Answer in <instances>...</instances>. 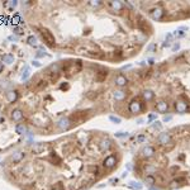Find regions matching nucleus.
<instances>
[{
  "label": "nucleus",
  "mask_w": 190,
  "mask_h": 190,
  "mask_svg": "<svg viewBox=\"0 0 190 190\" xmlns=\"http://www.w3.org/2000/svg\"><path fill=\"white\" fill-rule=\"evenodd\" d=\"M89 4H90L91 6H102L103 3H102V1H90Z\"/></svg>",
  "instance_id": "26"
},
{
  "label": "nucleus",
  "mask_w": 190,
  "mask_h": 190,
  "mask_svg": "<svg viewBox=\"0 0 190 190\" xmlns=\"http://www.w3.org/2000/svg\"><path fill=\"white\" fill-rule=\"evenodd\" d=\"M33 66H36V67H39L41 66V64L38 61H33Z\"/></svg>",
  "instance_id": "33"
},
{
  "label": "nucleus",
  "mask_w": 190,
  "mask_h": 190,
  "mask_svg": "<svg viewBox=\"0 0 190 190\" xmlns=\"http://www.w3.org/2000/svg\"><path fill=\"white\" fill-rule=\"evenodd\" d=\"M186 32H188V27H180L172 33V36L176 37V38H181V37H185L186 36Z\"/></svg>",
  "instance_id": "14"
},
{
  "label": "nucleus",
  "mask_w": 190,
  "mask_h": 190,
  "mask_svg": "<svg viewBox=\"0 0 190 190\" xmlns=\"http://www.w3.org/2000/svg\"><path fill=\"white\" fill-rule=\"evenodd\" d=\"M156 110L158 113H167L169 104H167L166 100H158L156 103Z\"/></svg>",
  "instance_id": "10"
},
{
  "label": "nucleus",
  "mask_w": 190,
  "mask_h": 190,
  "mask_svg": "<svg viewBox=\"0 0 190 190\" xmlns=\"http://www.w3.org/2000/svg\"><path fill=\"white\" fill-rule=\"evenodd\" d=\"M41 34L43 36L44 41L48 43V46H50V47H53L55 46V42H56V41H55V37L52 36V33H51L50 30L42 28V29H41Z\"/></svg>",
  "instance_id": "6"
},
{
  "label": "nucleus",
  "mask_w": 190,
  "mask_h": 190,
  "mask_svg": "<svg viewBox=\"0 0 190 190\" xmlns=\"http://www.w3.org/2000/svg\"><path fill=\"white\" fill-rule=\"evenodd\" d=\"M28 76H29V71L27 70V71H26V72H24V74L22 75V80H26V79L28 77Z\"/></svg>",
  "instance_id": "28"
},
{
  "label": "nucleus",
  "mask_w": 190,
  "mask_h": 190,
  "mask_svg": "<svg viewBox=\"0 0 190 190\" xmlns=\"http://www.w3.org/2000/svg\"><path fill=\"white\" fill-rule=\"evenodd\" d=\"M171 140H172L171 133H169V132H161L156 137V146L157 147H162V146H165V144H167Z\"/></svg>",
  "instance_id": "2"
},
{
  "label": "nucleus",
  "mask_w": 190,
  "mask_h": 190,
  "mask_svg": "<svg viewBox=\"0 0 190 190\" xmlns=\"http://www.w3.org/2000/svg\"><path fill=\"white\" fill-rule=\"evenodd\" d=\"M114 82H115V85L118 86V88H124V86L128 85V79L123 74H118L115 76V79H114Z\"/></svg>",
  "instance_id": "7"
},
{
  "label": "nucleus",
  "mask_w": 190,
  "mask_h": 190,
  "mask_svg": "<svg viewBox=\"0 0 190 190\" xmlns=\"http://www.w3.org/2000/svg\"><path fill=\"white\" fill-rule=\"evenodd\" d=\"M170 46V42H167V41H165L164 43H162V47H169Z\"/></svg>",
  "instance_id": "32"
},
{
  "label": "nucleus",
  "mask_w": 190,
  "mask_h": 190,
  "mask_svg": "<svg viewBox=\"0 0 190 190\" xmlns=\"http://www.w3.org/2000/svg\"><path fill=\"white\" fill-rule=\"evenodd\" d=\"M44 55H46V53H44L43 51H38V52H37V57H42V56H44Z\"/></svg>",
  "instance_id": "31"
},
{
  "label": "nucleus",
  "mask_w": 190,
  "mask_h": 190,
  "mask_svg": "<svg viewBox=\"0 0 190 190\" xmlns=\"http://www.w3.org/2000/svg\"><path fill=\"white\" fill-rule=\"evenodd\" d=\"M152 127H153L155 129H158V131H160V129L162 128V124H161V122H158V120H155L153 124H152Z\"/></svg>",
  "instance_id": "22"
},
{
  "label": "nucleus",
  "mask_w": 190,
  "mask_h": 190,
  "mask_svg": "<svg viewBox=\"0 0 190 190\" xmlns=\"http://www.w3.org/2000/svg\"><path fill=\"white\" fill-rule=\"evenodd\" d=\"M156 50H157V46L155 43H151L150 46L147 47V52H156Z\"/></svg>",
  "instance_id": "20"
},
{
  "label": "nucleus",
  "mask_w": 190,
  "mask_h": 190,
  "mask_svg": "<svg viewBox=\"0 0 190 190\" xmlns=\"http://www.w3.org/2000/svg\"><path fill=\"white\" fill-rule=\"evenodd\" d=\"M3 67H4V66H3V64H0V72L3 71Z\"/></svg>",
  "instance_id": "35"
},
{
  "label": "nucleus",
  "mask_w": 190,
  "mask_h": 190,
  "mask_svg": "<svg viewBox=\"0 0 190 190\" xmlns=\"http://www.w3.org/2000/svg\"><path fill=\"white\" fill-rule=\"evenodd\" d=\"M142 98H143L144 102H152L153 98H155V93L152 90H148V89H147V90H144L142 93Z\"/></svg>",
  "instance_id": "15"
},
{
  "label": "nucleus",
  "mask_w": 190,
  "mask_h": 190,
  "mask_svg": "<svg viewBox=\"0 0 190 190\" xmlns=\"http://www.w3.org/2000/svg\"><path fill=\"white\" fill-rule=\"evenodd\" d=\"M106 5H108V8L112 10V12H117V13L122 12L124 8L122 1H109V3H106Z\"/></svg>",
  "instance_id": "8"
},
{
  "label": "nucleus",
  "mask_w": 190,
  "mask_h": 190,
  "mask_svg": "<svg viewBox=\"0 0 190 190\" xmlns=\"http://www.w3.org/2000/svg\"><path fill=\"white\" fill-rule=\"evenodd\" d=\"M15 164H4L5 175L22 190H88L110 171L104 153L90 134L80 132L58 144L34 143Z\"/></svg>",
  "instance_id": "1"
},
{
  "label": "nucleus",
  "mask_w": 190,
  "mask_h": 190,
  "mask_svg": "<svg viewBox=\"0 0 190 190\" xmlns=\"http://www.w3.org/2000/svg\"><path fill=\"white\" fill-rule=\"evenodd\" d=\"M115 137H118V138L128 137V133H124V132H118V133H115Z\"/></svg>",
  "instance_id": "25"
},
{
  "label": "nucleus",
  "mask_w": 190,
  "mask_h": 190,
  "mask_svg": "<svg viewBox=\"0 0 190 190\" xmlns=\"http://www.w3.org/2000/svg\"><path fill=\"white\" fill-rule=\"evenodd\" d=\"M109 120H110V122H113L114 124L122 123V119H120L119 117H117V115H109Z\"/></svg>",
  "instance_id": "18"
},
{
  "label": "nucleus",
  "mask_w": 190,
  "mask_h": 190,
  "mask_svg": "<svg viewBox=\"0 0 190 190\" xmlns=\"http://www.w3.org/2000/svg\"><path fill=\"white\" fill-rule=\"evenodd\" d=\"M174 106H175L176 113H179V114H185V113H188L190 110L189 103L186 102V100H184V99H180V100H178V102H175Z\"/></svg>",
  "instance_id": "3"
},
{
  "label": "nucleus",
  "mask_w": 190,
  "mask_h": 190,
  "mask_svg": "<svg viewBox=\"0 0 190 190\" xmlns=\"http://www.w3.org/2000/svg\"><path fill=\"white\" fill-rule=\"evenodd\" d=\"M23 118H24V114L20 109H14L12 112V119L14 120V122H20Z\"/></svg>",
  "instance_id": "12"
},
{
  "label": "nucleus",
  "mask_w": 190,
  "mask_h": 190,
  "mask_svg": "<svg viewBox=\"0 0 190 190\" xmlns=\"http://www.w3.org/2000/svg\"><path fill=\"white\" fill-rule=\"evenodd\" d=\"M136 141H137L138 143H142V142H144V141H146V136H144V134H140V136L136 138Z\"/></svg>",
  "instance_id": "23"
},
{
  "label": "nucleus",
  "mask_w": 190,
  "mask_h": 190,
  "mask_svg": "<svg viewBox=\"0 0 190 190\" xmlns=\"http://www.w3.org/2000/svg\"><path fill=\"white\" fill-rule=\"evenodd\" d=\"M106 75H108V72H98V80L99 81H102V80H104V79L106 77Z\"/></svg>",
  "instance_id": "21"
},
{
  "label": "nucleus",
  "mask_w": 190,
  "mask_h": 190,
  "mask_svg": "<svg viewBox=\"0 0 190 190\" xmlns=\"http://www.w3.org/2000/svg\"><path fill=\"white\" fill-rule=\"evenodd\" d=\"M142 109H143L142 108V103H141L138 99H133L132 102L129 103V105H128V110H129V113H132V114L140 113Z\"/></svg>",
  "instance_id": "5"
},
{
  "label": "nucleus",
  "mask_w": 190,
  "mask_h": 190,
  "mask_svg": "<svg viewBox=\"0 0 190 190\" xmlns=\"http://www.w3.org/2000/svg\"><path fill=\"white\" fill-rule=\"evenodd\" d=\"M3 60L6 65H12L13 62H14V56H13L12 53H8V55H4V57H3Z\"/></svg>",
  "instance_id": "16"
},
{
  "label": "nucleus",
  "mask_w": 190,
  "mask_h": 190,
  "mask_svg": "<svg viewBox=\"0 0 190 190\" xmlns=\"http://www.w3.org/2000/svg\"><path fill=\"white\" fill-rule=\"evenodd\" d=\"M150 15L153 20H162L165 17V10L161 6H155L150 10Z\"/></svg>",
  "instance_id": "4"
},
{
  "label": "nucleus",
  "mask_w": 190,
  "mask_h": 190,
  "mask_svg": "<svg viewBox=\"0 0 190 190\" xmlns=\"http://www.w3.org/2000/svg\"><path fill=\"white\" fill-rule=\"evenodd\" d=\"M148 64H150V65H153V64H155V60H152V58H150V60H148Z\"/></svg>",
  "instance_id": "34"
},
{
  "label": "nucleus",
  "mask_w": 190,
  "mask_h": 190,
  "mask_svg": "<svg viewBox=\"0 0 190 190\" xmlns=\"http://www.w3.org/2000/svg\"><path fill=\"white\" fill-rule=\"evenodd\" d=\"M27 42H28L29 46H37V38L34 36H30V37H28Z\"/></svg>",
  "instance_id": "19"
},
{
  "label": "nucleus",
  "mask_w": 190,
  "mask_h": 190,
  "mask_svg": "<svg viewBox=\"0 0 190 190\" xmlns=\"http://www.w3.org/2000/svg\"><path fill=\"white\" fill-rule=\"evenodd\" d=\"M156 118H157V115L155 113H152L148 115V122H153V120H156Z\"/></svg>",
  "instance_id": "24"
},
{
  "label": "nucleus",
  "mask_w": 190,
  "mask_h": 190,
  "mask_svg": "<svg viewBox=\"0 0 190 190\" xmlns=\"http://www.w3.org/2000/svg\"><path fill=\"white\" fill-rule=\"evenodd\" d=\"M179 48H180V44L176 43L174 47H172V52H176V51H179Z\"/></svg>",
  "instance_id": "29"
},
{
  "label": "nucleus",
  "mask_w": 190,
  "mask_h": 190,
  "mask_svg": "<svg viewBox=\"0 0 190 190\" xmlns=\"http://www.w3.org/2000/svg\"><path fill=\"white\" fill-rule=\"evenodd\" d=\"M5 98L9 103H14V102H17V99H18V91L17 90H10V91L6 93Z\"/></svg>",
  "instance_id": "13"
},
{
  "label": "nucleus",
  "mask_w": 190,
  "mask_h": 190,
  "mask_svg": "<svg viewBox=\"0 0 190 190\" xmlns=\"http://www.w3.org/2000/svg\"><path fill=\"white\" fill-rule=\"evenodd\" d=\"M15 132L18 134H23L26 132V126L24 124H17L15 126Z\"/></svg>",
  "instance_id": "17"
},
{
  "label": "nucleus",
  "mask_w": 190,
  "mask_h": 190,
  "mask_svg": "<svg viewBox=\"0 0 190 190\" xmlns=\"http://www.w3.org/2000/svg\"><path fill=\"white\" fill-rule=\"evenodd\" d=\"M172 119V115H164V118H162V122H170V120Z\"/></svg>",
  "instance_id": "27"
},
{
  "label": "nucleus",
  "mask_w": 190,
  "mask_h": 190,
  "mask_svg": "<svg viewBox=\"0 0 190 190\" xmlns=\"http://www.w3.org/2000/svg\"><path fill=\"white\" fill-rule=\"evenodd\" d=\"M113 98L117 100V102H123L124 99L127 98V93L122 90V89H118V90L113 91Z\"/></svg>",
  "instance_id": "11"
},
{
  "label": "nucleus",
  "mask_w": 190,
  "mask_h": 190,
  "mask_svg": "<svg viewBox=\"0 0 190 190\" xmlns=\"http://www.w3.org/2000/svg\"><path fill=\"white\" fill-rule=\"evenodd\" d=\"M56 126L58 127V129H61V131H67L71 127L70 119H68V118H62V119H60L56 123Z\"/></svg>",
  "instance_id": "9"
},
{
  "label": "nucleus",
  "mask_w": 190,
  "mask_h": 190,
  "mask_svg": "<svg viewBox=\"0 0 190 190\" xmlns=\"http://www.w3.org/2000/svg\"><path fill=\"white\" fill-rule=\"evenodd\" d=\"M8 6H10V8H14V6L17 5V1H9L8 4H6Z\"/></svg>",
  "instance_id": "30"
}]
</instances>
